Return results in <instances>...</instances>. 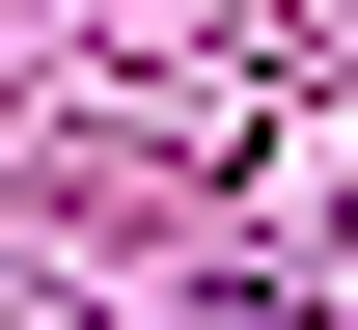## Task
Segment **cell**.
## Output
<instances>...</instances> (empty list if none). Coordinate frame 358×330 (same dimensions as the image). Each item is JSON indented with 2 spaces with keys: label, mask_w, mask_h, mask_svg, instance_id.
Masks as SVG:
<instances>
[{
  "label": "cell",
  "mask_w": 358,
  "mask_h": 330,
  "mask_svg": "<svg viewBox=\"0 0 358 330\" xmlns=\"http://www.w3.org/2000/svg\"><path fill=\"white\" fill-rule=\"evenodd\" d=\"M138 330H303V303H248V276H193V303H138Z\"/></svg>",
  "instance_id": "6da1fadb"
}]
</instances>
